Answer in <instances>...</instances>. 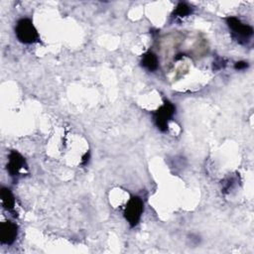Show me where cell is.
I'll use <instances>...</instances> for the list:
<instances>
[{"mask_svg": "<svg viewBox=\"0 0 254 254\" xmlns=\"http://www.w3.org/2000/svg\"><path fill=\"white\" fill-rule=\"evenodd\" d=\"M17 39L23 44H32L39 39V34L33 22L28 18L20 19L15 27Z\"/></svg>", "mask_w": 254, "mask_h": 254, "instance_id": "obj_1", "label": "cell"}, {"mask_svg": "<svg viewBox=\"0 0 254 254\" xmlns=\"http://www.w3.org/2000/svg\"><path fill=\"white\" fill-rule=\"evenodd\" d=\"M143 210V200L139 196H131L124 209V217L131 227H134L139 223Z\"/></svg>", "mask_w": 254, "mask_h": 254, "instance_id": "obj_2", "label": "cell"}, {"mask_svg": "<svg viewBox=\"0 0 254 254\" xmlns=\"http://www.w3.org/2000/svg\"><path fill=\"white\" fill-rule=\"evenodd\" d=\"M175 105L170 101H165L164 104L154 112V122L160 131L166 132L168 130L169 121L175 114Z\"/></svg>", "mask_w": 254, "mask_h": 254, "instance_id": "obj_3", "label": "cell"}, {"mask_svg": "<svg viewBox=\"0 0 254 254\" xmlns=\"http://www.w3.org/2000/svg\"><path fill=\"white\" fill-rule=\"evenodd\" d=\"M226 23L231 30L233 38L241 44L246 43V41L253 35L252 27L241 23V21L235 17L226 18Z\"/></svg>", "mask_w": 254, "mask_h": 254, "instance_id": "obj_4", "label": "cell"}, {"mask_svg": "<svg viewBox=\"0 0 254 254\" xmlns=\"http://www.w3.org/2000/svg\"><path fill=\"white\" fill-rule=\"evenodd\" d=\"M18 235V226L12 221L2 222L0 225V241L2 244L11 245Z\"/></svg>", "mask_w": 254, "mask_h": 254, "instance_id": "obj_5", "label": "cell"}, {"mask_svg": "<svg viewBox=\"0 0 254 254\" xmlns=\"http://www.w3.org/2000/svg\"><path fill=\"white\" fill-rule=\"evenodd\" d=\"M23 168H26V161L23 156L15 150L11 151L7 163V171L9 175L11 177H16Z\"/></svg>", "mask_w": 254, "mask_h": 254, "instance_id": "obj_6", "label": "cell"}, {"mask_svg": "<svg viewBox=\"0 0 254 254\" xmlns=\"http://www.w3.org/2000/svg\"><path fill=\"white\" fill-rule=\"evenodd\" d=\"M141 64L143 67H145L149 71H154L159 66V60L153 52L149 51L142 56Z\"/></svg>", "mask_w": 254, "mask_h": 254, "instance_id": "obj_7", "label": "cell"}, {"mask_svg": "<svg viewBox=\"0 0 254 254\" xmlns=\"http://www.w3.org/2000/svg\"><path fill=\"white\" fill-rule=\"evenodd\" d=\"M1 199L4 208L8 211H12L15 205V198L12 191L8 188L1 189Z\"/></svg>", "mask_w": 254, "mask_h": 254, "instance_id": "obj_8", "label": "cell"}, {"mask_svg": "<svg viewBox=\"0 0 254 254\" xmlns=\"http://www.w3.org/2000/svg\"><path fill=\"white\" fill-rule=\"evenodd\" d=\"M191 13V8L184 3V2H181L178 4V6L176 7L175 11H174V15L176 17H180V18H183V17H186L188 15H190Z\"/></svg>", "mask_w": 254, "mask_h": 254, "instance_id": "obj_9", "label": "cell"}, {"mask_svg": "<svg viewBox=\"0 0 254 254\" xmlns=\"http://www.w3.org/2000/svg\"><path fill=\"white\" fill-rule=\"evenodd\" d=\"M248 66V64L246 62H237L235 64H234V68L235 69H244Z\"/></svg>", "mask_w": 254, "mask_h": 254, "instance_id": "obj_10", "label": "cell"}, {"mask_svg": "<svg viewBox=\"0 0 254 254\" xmlns=\"http://www.w3.org/2000/svg\"><path fill=\"white\" fill-rule=\"evenodd\" d=\"M89 155H90L89 152H87V153H85L84 156L82 157V164H83V165H85V164L88 162V160H89Z\"/></svg>", "mask_w": 254, "mask_h": 254, "instance_id": "obj_11", "label": "cell"}]
</instances>
